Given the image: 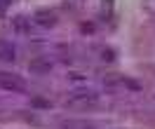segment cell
Instances as JSON below:
<instances>
[{
    "instance_id": "1",
    "label": "cell",
    "mask_w": 155,
    "mask_h": 129,
    "mask_svg": "<svg viewBox=\"0 0 155 129\" xmlns=\"http://www.w3.org/2000/svg\"><path fill=\"white\" fill-rule=\"evenodd\" d=\"M99 99H101V96H99L97 92L82 87V89H73L71 92V94L66 96V103L73 106V108H82V106H97Z\"/></svg>"
},
{
    "instance_id": "2",
    "label": "cell",
    "mask_w": 155,
    "mask_h": 129,
    "mask_svg": "<svg viewBox=\"0 0 155 129\" xmlns=\"http://www.w3.org/2000/svg\"><path fill=\"white\" fill-rule=\"evenodd\" d=\"M0 87L7 92H24L26 82H24L21 75L12 73V70H0Z\"/></svg>"
},
{
    "instance_id": "3",
    "label": "cell",
    "mask_w": 155,
    "mask_h": 129,
    "mask_svg": "<svg viewBox=\"0 0 155 129\" xmlns=\"http://www.w3.org/2000/svg\"><path fill=\"white\" fill-rule=\"evenodd\" d=\"M28 68L35 75H45V73H49V70L54 68V61L49 59V56H35V59H31Z\"/></svg>"
},
{
    "instance_id": "4",
    "label": "cell",
    "mask_w": 155,
    "mask_h": 129,
    "mask_svg": "<svg viewBox=\"0 0 155 129\" xmlns=\"http://www.w3.org/2000/svg\"><path fill=\"white\" fill-rule=\"evenodd\" d=\"M33 24H35V26H40V28H49V26H54V24H57V14L40 10V12H35V14H33Z\"/></svg>"
},
{
    "instance_id": "5",
    "label": "cell",
    "mask_w": 155,
    "mask_h": 129,
    "mask_svg": "<svg viewBox=\"0 0 155 129\" xmlns=\"http://www.w3.org/2000/svg\"><path fill=\"white\" fill-rule=\"evenodd\" d=\"M0 61H5V63H14V61H17V50L10 47V45H0Z\"/></svg>"
},
{
    "instance_id": "6",
    "label": "cell",
    "mask_w": 155,
    "mask_h": 129,
    "mask_svg": "<svg viewBox=\"0 0 155 129\" xmlns=\"http://www.w3.org/2000/svg\"><path fill=\"white\" fill-rule=\"evenodd\" d=\"M12 28L17 31V33H31V21L28 19H24V17H14L12 19Z\"/></svg>"
},
{
    "instance_id": "7",
    "label": "cell",
    "mask_w": 155,
    "mask_h": 129,
    "mask_svg": "<svg viewBox=\"0 0 155 129\" xmlns=\"http://www.w3.org/2000/svg\"><path fill=\"white\" fill-rule=\"evenodd\" d=\"M33 103H35V108H49V103L42 99H33Z\"/></svg>"
}]
</instances>
